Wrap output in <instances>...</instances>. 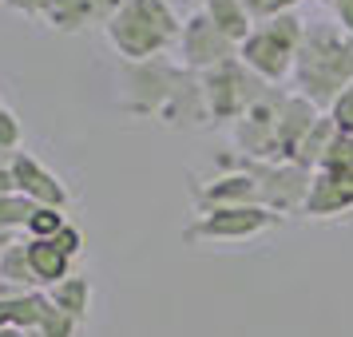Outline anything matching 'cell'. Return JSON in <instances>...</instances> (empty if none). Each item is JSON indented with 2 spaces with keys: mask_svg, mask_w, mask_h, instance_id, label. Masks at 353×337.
I'll return each mask as SVG.
<instances>
[{
  "mask_svg": "<svg viewBox=\"0 0 353 337\" xmlns=\"http://www.w3.org/2000/svg\"><path fill=\"white\" fill-rule=\"evenodd\" d=\"M32 262H36L44 274L60 270V254H48V250H44V242H36V246H32Z\"/></svg>",
  "mask_w": 353,
  "mask_h": 337,
  "instance_id": "obj_1",
  "label": "cell"
},
{
  "mask_svg": "<svg viewBox=\"0 0 353 337\" xmlns=\"http://www.w3.org/2000/svg\"><path fill=\"white\" fill-rule=\"evenodd\" d=\"M52 226H60V218H52L48 210H40V218H32V230H52Z\"/></svg>",
  "mask_w": 353,
  "mask_h": 337,
  "instance_id": "obj_2",
  "label": "cell"
}]
</instances>
